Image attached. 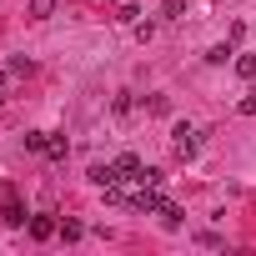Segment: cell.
I'll return each instance as SVG.
<instances>
[{
	"label": "cell",
	"instance_id": "cell-11",
	"mask_svg": "<svg viewBox=\"0 0 256 256\" xmlns=\"http://www.w3.org/2000/svg\"><path fill=\"white\" fill-rule=\"evenodd\" d=\"M161 216H166V226H181V221H186V211H181L176 201H161Z\"/></svg>",
	"mask_w": 256,
	"mask_h": 256
},
{
	"label": "cell",
	"instance_id": "cell-16",
	"mask_svg": "<svg viewBox=\"0 0 256 256\" xmlns=\"http://www.w3.org/2000/svg\"><path fill=\"white\" fill-rule=\"evenodd\" d=\"M236 110H241V116H256V90H251V96H246V100H241Z\"/></svg>",
	"mask_w": 256,
	"mask_h": 256
},
{
	"label": "cell",
	"instance_id": "cell-3",
	"mask_svg": "<svg viewBox=\"0 0 256 256\" xmlns=\"http://www.w3.org/2000/svg\"><path fill=\"white\" fill-rule=\"evenodd\" d=\"M30 236L36 241H50V236H60V221L50 211H40V216H30Z\"/></svg>",
	"mask_w": 256,
	"mask_h": 256
},
{
	"label": "cell",
	"instance_id": "cell-13",
	"mask_svg": "<svg viewBox=\"0 0 256 256\" xmlns=\"http://www.w3.org/2000/svg\"><path fill=\"white\" fill-rule=\"evenodd\" d=\"M60 236H66V241H80L86 226H80V221H60Z\"/></svg>",
	"mask_w": 256,
	"mask_h": 256
},
{
	"label": "cell",
	"instance_id": "cell-14",
	"mask_svg": "<svg viewBox=\"0 0 256 256\" xmlns=\"http://www.w3.org/2000/svg\"><path fill=\"white\" fill-rule=\"evenodd\" d=\"M181 10H186V0H161V16H166V20H176Z\"/></svg>",
	"mask_w": 256,
	"mask_h": 256
},
{
	"label": "cell",
	"instance_id": "cell-4",
	"mask_svg": "<svg viewBox=\"0 0 256 256\" xmlns=\"http://www.w3.org/2000/svg\"><path fill=\"white\" fill-rule=\"evenodd\" d=\"M90 181H96L100 191H106V186H120V171H116V161H110V166H106V161H96V166H90Z\"/></svg>",
	"mask_w": 256,
	"mask_h": 256
},
{
	"label": "cell",
	"instance_id": "cell-10",
	"mask_svg": "<svg viewBox=\"0 0 256 256\" xmlns=\"http://www.w3.org/2000/svg\"><path fill=\"white\" fill-rule=\"evenodd\" d=\"M66 151H70L66 136H50V141H46V156H50V161H66Z\"/></svg>",
	"mask_w": 256,
	"mask_h": 256
},
{
	"label": "cell",
	"instance_id": "cell-5",
	"mask_svg": "<svg viewBox=\"0 0 256 256\" xmlns=\"http://www.w3.org/2000/svg\"><path fill=\"white\" fill-rule=\"evenodd\" d=\"M0 216H6V226H30V216H26V206L16 196H6V211H0Z\"/></svg>",
	"mask_w": 256,
	"mask_h": 256
},
{
	"label": "cell",
	"instance_id": "cell-12",
	"mask_svg": "<svg viewBox=\"0 0 256 256\" xmlns=\"http://www.w3.org/2000/svg\"><path fill=\"white\" fill-rule=\"evenodd\" d=\"M236 76L241 80H256V56H236Z\"/></svg>",
	"mask_w": 256,
	"mask_h": 256
},
{
	"label": "cell",
	"instance_id": "cell-17",
	"mask_svg": "<svg viewBox=\"0 0 256 256\" xmlns=\"http://www.w3.org/2000/svg\"><path fill=\"white\" fill-rule=\"evenodd\" d=\"M0 191H6V186H0Z\"/></svg>",
	"mask_w": 256,
	"mask_h": 256
},
{
	"label": "cell",
	"instance_id": "cell-2",
	"mask_svg": "<svg viewBox=\"0 0 256 256\" xmlns=\"http://www.w3.org/2000/svg\"><path fill=\"white\" fill-rule=\"evenodd\" d=\"M171 151H176V161H191L196 151H201V131H196V126H176V131H171Z\"/></svg>",
	"mask_w": 256,
	"mask_h": 256
},
{
	"label": "cell",
	"instance_id": "cell-9",
	"mask_svg": "<svg viewBox=\"0 0 256 256\" xmlns=\"http://www.w3.org/2000/svg\"><path fill=\"white\" fill-rule=\"evenodd\" d=\"M46 141H50V131H30V136H26V151H36V156H46Z\"/></svg>",
	"mask_w": 256,
	"mask_h": 256
},
{
	"label": "cell",
	"instance_id": "cell-15",
	"mask_svg": "<svg viewBox=\"0 0 256 256\" xmlns=\"http://www.w3.org/2000/svg\"><path fill=\"white\" fill-rule=\"evenodd\" d=\"M136 16H141L136 6H120V10H116V20H120V26H136Z\"/></svg>",
	"mask_w": 256,
	"mask_h": 256
},
{
	"label": "cell",
	"instance_id": "cell-6",
	"mask_svg": "<svg viewBox=\"0 0 256 256\" xmlns=\"http://www.w3.org/2000/svg\"><path fill=\"white\" fill-rule=\"evenodd\" d=\"M116 171H120V181H136V176H141V156H131V151L116 156Z\"/></svg>",
	"mask_w": 256,
	"mask_h": 256
},
{
	"label": "cell",
	"instance_id": "cell-1",
	"mask_svg": "<svg viewBox=\"0 0 256 256\" xmlns=\"http://www.w3.org/2000/svg\"><path fill=\"white\" fill-rule=\"evenodd\" d=\"M30 76V60L26 56H16V60H6V70H0V100H16L20 96V80Z\"/></svg>",
	"mask_w": 256,
	"mask_h": 256
},
{
	"label": "cell",
	"instance_id": "cell-8",
	"mask_svg": "<svg viewBox=\"0 0 256 256\" xmlns=\"http://www.w3.org/2000/svg\"><path fill=\"white\" fill-rule=\"evenodd\" d=\"M56 16V0H30V20H50Z\"/></svg>",
	"mask_w": 256,
	"mask_h": 256
},
{
	"label": "cell",
	"instance_id": "cell-7",
	"mask_svg": "<svg viewBox=\"0 0 256 256\" xmlns=\"http://www.w3.org/2000/svg\"><path fill=\"white\" fill-rule=\"evenodd\" d=\"M231 56H236V40H226V46H211V50H206V60H211V66H226Z\"/></svg>",
	"mask_w": 256,
	"mask_h": 256
}]
</instances>
